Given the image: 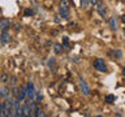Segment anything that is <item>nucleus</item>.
I'll list each match as a JSON object with an SVG mask.
<instances>
[{"mask_svg": "<svg viewBox=\"0 0 125 117\" xmlns=\"http://www.w3.org/2000/svg\"><path fill=\"white\" fill-rule=\"evenodd\" d=\"M109 55H113V56H116L117 58H120L121 56H123V53H121V51H120V49H116V51H111V52H109Z\"/></svg>", "mask_w": 125, "mask_h": 117, "instance_id": "obj_13", "label": "nucleus"}, {"mask_svg": "<svg viewBox=\"0 0 125 117\" xmlns=\"http://www.w3.org/2000/svg\"><path fill=\"white\" fill-rule=\"evenodd\" d=\"M115 95H107L105 96V103H108V104H111V103H113L115 101Z\"/></svg>", "mask_w": 125, "mask_h": 117, "instance_id": "obj_12", "label": "nucleus"}, {"mask_svg": "<svg viewBox=\"0 0 125 117\" xmlns=\"http://www.w3.org/2000/svg\"><path fill=\"white\" fill-rule=\"evenodd\" d=\"M121 21H123V22H124V23H125V14H124V16H123V17H121Z\"/></svg>", "mask_w": 125, "mask_h": 117, "instance_id": "obj_21", "label": "nucleus"}, {"mask_svg": "<svg viewBox=\"0 0 125 117\" xmlns=\"http://www.w3.org/2000/svg\"><path fill=\"white\" fill-rule=\"evenodd\" d=\"M123 76H124V77H125V68H124V69H123Z\"/></svg>", "mask_w": 125, "mask_h": 117, "instance_id": "obj_22", "label": "nucleus"}, {"mask_svg": "<svg viewBox=\"0 0 125 117\" xmlns=\"http://www.w3.org/2000/svg\"><path fill=\"white\" fill-rule=\"evenodd\" d=\"M31 13H33V12H31L30 9H26V10H25V16H30Z\"/></svg>", "mask_w": 125, "mask_h": 117, "instance_id": "obj_20", "label": "nucleus"}, {"mask_svg": "<svg viewBox=\"0 0 125 117\" xmlns=\"http://www.w3.org/2000/svg\"><path fill=\"white\" fill-rule=\"evenodd\" d=\"M62 48H64V47H62L61 44H55V46H53V51H55V53H60Z\"/></svg>", "mask_w": 125, "mask_h": 117, "instance_id": "obj_15", "label": "nucleus"}, {"mask_svg": "<svg viewBox=\"0 0 125 117\" xmlns=\"http://www.w3.org/2000/svg\"><path fill=\"white\" fill-rule=\"evenodd\" d=\"M16 79H17V78H16L14 76H12V77L9 78V81H10V85H12V86H14V85H16Z\"/></svg>", "mask_w": 125, "mask_h": 117, "instance_id": "obj_19", "label": "nucleus"}, {"mask_svg": "<svg viewBox=\"0 0 125 117\" xmlns=\"http://www.w3.org/2000/svg\"><path fill=\"white\" fill-rule=\"evenodd\" d=\"M59 12H60V16L62 18L66 20L69 17V0H62L60 3V9H59Z\"/></svg>", "mask_w": 125, "mask_h": 117, "instance_id": "obj_1", "label": "nucleus"}, {"mask_svg": "<svg viewBox=\"0 0 125 117\" xmlns=\"http://www.w3.org/2000/svg\"><path fill=\"white\" fill-rule=\"evenodd\" d=\"M93 65H94V69L98 70V72H100V73L107 72V65H105L103 58H95L94 62H93Z\"/></svg>", "mask_w": 125, "mask_h": 117, "instance_id": "obj_2", "label": "nucleus"}, {"mask_svg": "<svg viewBox=\"0 0 125 117\" xmlns=\"http://www.w3.org/2000/svg\"><path fill=\"white\" fill-rule=\"evenodd\" d=\"M26 87H21V90H20V92H18V95H17V99L20 101H22V100H25V98H26Z\"/></svg>", "mask_w": 125, "mask_h": 117, "instance_id": "obj_8", "label": "nucleus"}, {"mask_svg": "<svg viewBox=\"0 0 125 117\" xmlns=\"http://www.w3.org/2000/svg\"><path fill=\"white\" fill-rule=\"evenodd\" d=\"M109 26H111L112 30H116V20H115V17L109 18Z\"/></svg>", "mask_w": 125, "mask_h": 117, "instance_id": "obj_14", "label": "nucleus"}, {"mask_svg": "<svg viewBox=\"0 0 125 117\" xmlns=\"http://www.w3.org/2000/svg\"><path fill=\"white\" fill-rule=\"evenodd\" d=\"M26 98L29 100H35V90H34V85L31 83V82H29L26 86Z\"/></svg>", "mask_w": 125, "mask_h": 117, "instance_id": "obj_3", "label": "nucleus"}, {"mask_svg": "<svg viewBox=\"0 0 125 117\" xmlns=\"http://www.w3.org/2000/svg\"><path fill=\"white\" fill-rule=\"evenodd\" d=\"M0 74H1V73H0Z\"/></svg>", "mask_w": 125, "mask_h": 117, "instance_id": "obj_24", "label": "nucleus"}, {"mask_svg": "<svg viewBox=\"0 0 125 117\" xmlns=\"http://www.w3.org/2000/svg\"><path fill=\"white\" fill-rule=\"evenodd\" d=\"M96 12L99 13L100 17H105V16H107V9H105V7L100 3H96Z\"/></svg>", "mask_w": 125, "mask_h": 117, "instance_id": "obj_5", "label": "nucleus"}, {"mask_svg": "<svg viewBox=\"0 0 125 117\" xmlns=\"http://www.w3.org/2000/svg\"><path fill=\"white\" fill-rule=\"evenodd\" d=\"M48 66H50V69H53V66H55V58H53V57H51V58H50Z\"/></svg>", "mask_w": 125, "mask_h": 117, "instance_id": "obj_17", "label": "nucleus"}, {"mask_svg": "<svg viewBox=\"0 0 125 117\" xmlns=\"http://www.w3.org/2000/svg\"><path fill=\"white\" fill-rule=\"evenodd\" d=\"M8 81H9V76H8L7 73L0 74V82H3V83H7Z\"/></svg>", "mask_w": 125, "mask_h": 117, "instance_id": "obj_11", "label": "nucleus"}, {"mask_svg": "<svg viewBox=\"0 0 125 117\" xmlns=\"http://www.w3.org/2000/svg\"><path fill=\"white\" fill-rule=\"evenodd\" d=\"M18 88L17 87H16V86H13V88H12V95H14L16 98H17V95H18Z\"/></svg>", "mask_w": 125, "mask_h": 117, "instance_id": "obj_18", "label": "nucleus"}, {"mask_svg": "<svg viewBox=\"0 0 125 117\" xmlns=\"http://www.w3.org/2000/svg\"><path fill=\"white\" fill-rule=\"evenodd\" d=\"M78 83H80V88H81L82 94H85V95H89V94H90L89 85L86 83V81H85L82 77H80V78H78Z\"/></svg>", "mask_w": 125, "mask_h": 117, "instance_id": "obj_4", "label": "nucleus"}, {"mask_svg": "<svg viewBox=\"0 0 125 117\" xmlns=\"http://www.w3.org/2000/svg\"><path fill=\"white\" fill-rule=\"evenodd\" d=\"M9 39H10V34L8 33L7 30H3L1 35H0V40H1V43H3V44H5V43L9 42Z\"/></svg>", "mask_w": 125, "mask_h": 117, "instance_id": "obj_6", "label": "nucleus"}, {"mask_svg": "<svg viewBox=\"0 0 125 117\" xmlns=\"http://www.w3.org/2000/svg\"><path fill=\"white\" fill-rule=\"evenodd\" d=\"M9 26H10V22L8 21L7 18H3V20H0V29H3V30H7Z\"/></svg>", "mask_w": 125, "mask_h": 117, "instance_id": "obj_9", "label": "nucleus"}, {"mask_svg": "<svg viewBox=\"0 0 125 117\" xmlns=\"http://www.w3.org/2000/svg\"><path fill=\"white\" fill-rule=\"evenodd\" d=\"M34 116H35V117L44 116V113H42L41 108H39V103H35V107H34Z\"/></svg>", "mask_w": 125, "mask_h": 117, "instance_id": "obj_10", "label": "nucleus"}, {"mask_svg": "<svg viewBox=\"0 0 125 117\" xmlns=\"http://www.w3.org/2000/svg\"><path fill=\"white\" fill-rule=\"evenodd\" d=\"M81 4H82V7H83L85 9H87L89 5H90L91 3H90V0H81Z\"/></svg>", "mask_w": 125, "mask_h": 117, "instance_id": "obj_16", "label": "nucleus"}, {"mask_svg": "<svg viewBox=\"0 0 125 117\" xmlns=\"http://www.w3.org/2000/svg\"><path fill=\"white\" fill-rule=\"evenodd\" d=\"M10 96V88L9 87H3L0 88V98H3V99H5V98Z\"/></svg>", "mask_w": 125, "mask_h": 117, "instance_id": "obj_7", "label": "nucleus"}, {"mask_svg": "<svg viewBox=\"0 0 125 117\" xmlns=\"http://www.w3.org/2000/svg\"><path fill=\"white\" fill-rule=\"evenodd\" d=\"M124 34H125V29H124Z\"/></svg>", "mask_w": 125, "mask_h": 117, "instance_id": "obj_23", "label": "nucleus"}]
</instances>
